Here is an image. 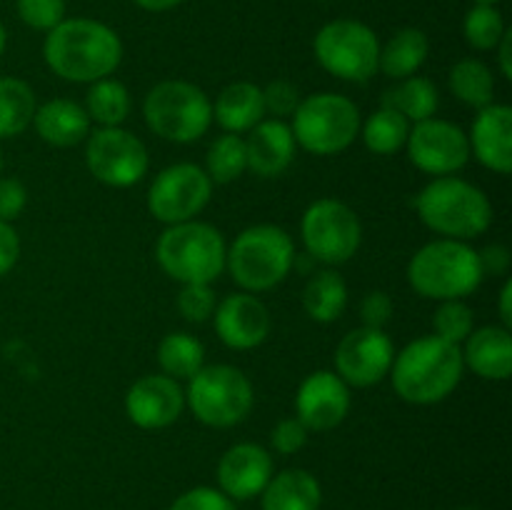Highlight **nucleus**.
<instances>
[{"mask_svg": "<svg viewBox=\"0 0 512 510\" xmlns=\"http://www.w3.org/2000/svg\"><path fill=\"white\" fill-rule=\"evenodd\" d=\"M43 58L68 83H95L115 73L123 60V43L100 20L65 18L45 35Z\"/></svg>", "mask_w": 512, "mask_h": 510, "instance_id": "obj_1", "label": "nucleus"}, {"mask_svg": "<svg viewBox=\"0 0 512 510\" xmlns=\"http://www.w3.org/2000/svg\"><path fill=\"white\" fill-rule=\"evenodd\" d=\"M465 373L460 345L438 335H423L395 353L390 373L393 388L405 403L435 405L448 398Z\"/></svg>", "mask_w": 512, "mask_h": 510, "instance_id": "obj_2", "label": "nucleus"}, {"mask_svg": "<svg viewBox=\"0 0 512 510\" xmlns=\"http://www.w3.org/2000/svg\"><path fill=\"white\" fill-rule=\"evenodd\" d=\"M415 210L433 233L465 243L488 233L493 223L488 195L478 185L455 175L430 180L415 198Z\"/></svg>", "mask_w": 512, "mask_h": 510, "instance_id": "obj_3", "label": "nucleus"}, {"mask_svg": "<svg viewBox=\"0 0 512 510\" xmlns=\"http://www.w3.org/2000/svg\"><path fill=\"white\" fill-rule=\"evenodd\" d=\"M413 290L430 300H463L473 295L485 280L478 250L465 240H430L408 263Z\"/></svg>", "mask_w": 512, "mask_h": 510, "instance_id": "obj_4", "label": "nucleus"}, {"mask_svg": "<svg viewBox=\"0 0 512 510\" xmlns=\"http://www.w3.org/2000/svg\"><path fill=\"white\" fill-rule=\"evenodd\" d=\"M228 245L223 233L203 220L168 225L155 243V260L180 285L213 283L225 270Z\"/></svg>", "mask_w": 512, "mask_h": 510, "instance_id": "obj_5", "label": "nucleus"}, {"mask_svg": "<svg viewBox=\"0 0 512 510\" xmlns=\"http://www.w3.org/2000/svg\"><path fill=\"white\" fill-rule=\"evenodd\" d=\"M293 238L280 225L245 228L228 248L225 268L245 293H265L283 283L295 265Z\"/></svg>", "mask_w": 512, "mask_h": 510, "instance_id": "obj_6", "label": "nucleus"}, {"mask_svg": "<svg viewBox=\"0 0 512 510\" xmlns=\"http://www.w3.org/2000/svg\"><path fill=\"white\" fill-rule=\"evenodd\" d=\"M253 383L235 365H203L185 390V405L208 428H233L253 410Z\"/></svg>", "mask_w": 512, "mask_h": 510, "instance_id": "obj_7", "label": "nucleus"}, {"mask_svg": "<svg viewBox=\"0 0 512 510\" xmlns=\"http://www.w3.org/2000/svg\"><path fill=\"white\" fill-rule=\"evenodd\" d=\"M145 125L170 143H193L213 123V103L188 80H163L153 85L143 103Z\"/></svg>", "mask_w": 512, "mask_h": 510, "instance_id": "obj_8", "label": "nucleus"}, {"mask_svg": "<svg viewBox=\"0 0 512 510\" xmlns=\"http://www.w3.org/2000/svg\"><path fill=\"white\" fill-rule=\"evenodd\" d=\"M360 110L340 93H313L293 113V138L313 155H338L360 135Z\"/></svg>", "mask_w": 512, "mask_h": 510, "instance_id": "obj_9", "label": "nucleus"}, {"mask_svg": "<svg viewBox=\"0 0 512 510\" xmlns=\"http://www.w3.org/2000/svg\"><path fill=\"white\" fill-rule=\"evenodd\" d=\"M313 50L330 75L348 83H365L378 73V35L360 20L340 18L325 23L315 35Z\"/></svg>", "mask_w": 512, "mask_h": 510, "instance_id": "obj_10", "label": "nucleus"}, {"mask_svg": "<svg viewBox=\"0 0 512 510\" xmlns=\"http://www.w3.org/2000/svg\"><path fill=\"white\" fill-rule=\"evenodd\" d=\"M308 258L325 265L348 263L360 248L363 225L350 205L335 198H320L305 208L300 220Z\"/></svg>", "mask_w": 512, "mask_h": 510, "instance_id": "obj_11", "label": "nucleus"}, {"mask_svg": "<svg viewBox=\"0 0 512 510\" xmlns=\"http://www.w3.org/2000/svg\"><path fill=\"white\" fill-rule=\"evenodd\" d=\"M90 175L110 188H130L148 175V148L125 128H98L85 138Z\"/></svg>", "mask_w": 512, "mask_h": 510, "instance_id": "obj_12", "label": "nucleus"}, {"mask_svg": "<svg viewBox=\"0 0 512 510\" xmlns=\"http://www.w3.org/2000/svg\"><path fill=\"white\" fill-rule=\"evenodd\" d=\"M213 198V180L200 165L175 163L160 170L148 190V210L165 225L195 220Z\"/></svg>", "mask_w": 512, "mask_h": 510, "instance_id": "obj_13", "label": "nucleus"}, {"mask_svg": "<svg viewBox=\"0 0 512 510\" xmlns=\"http://www.w3.org/2000/svg\"><path fill=\"white\" fill-rule=\"evenodd\" d=\"M408 158L423 173L443 178L463 170L470 160L468 133L450 120L428 118L410 125Z\"/></svg>", "mask_w": 512, "mask_h": 510, "instance_id": "obj_14", "label": "nucleus"}, {"mask_svg": "<svg viewBox=\"0 0 512 510\" xmlns=\"http://www.w3.org/2000/svg\"><path fill=\"white\" fill-rule=\"evenodd\" d=\"M395 348L385 330L355 328L340 340L335 350V373L348 388H370L378 385L393 365Z\"/></svg>", "mask_w": 512, "mask_h": 510, "instance_id": "obj_15", "label": "nucleus"}, {"mask_svg": "<svg viewBox=\"0 0 512 510\" xmlns=\"http://www.w3.org/2000/svg\"><path fill=\"white\" fill-rule=\"evenodd\" d=\"M350 388L333 370H315L300 383L295 395V418L313 433L333 430L348 418Z\"/></svg>", "mask_w": 512, "mask_h": 510, "instance_id": "obj_16", "label": "nucleus"}, {"mask_svg": "<svg viewBox=\"0 0 512 510\" xmlns=\"http://www.w3.org/2000/svg\"><path fill=\"white\" fill-rule=\"evenodd\" d=\"M215 333L230 350H253L265 343L273 320L270 310L255 293L225 295L213 313Z\"/></svg>", "mask_w": 512, "mask_h": 510, "instance_id": "obj_17", "label": "nucleus"}, {"mask_svg": "<svg viewBox=\"0 0 512 510\" xmlns=\"http://www.w3.org/2000/svg\"><path fill=\"white\" fill-rule=\"evenodd\" d=\"M185 390L168 375H143L125 393V415L143 430H163L183 415Z\"/></svg>", "mask_w": 512, "mask_h": 510, "instance_id": "obj_18", "label": "nucleus"}, {"mask_svg": "<svg viewBox=\"0 0 512 510\" xmlns=\"http://www.w3.org/2000/svg\"><path fill=\"white\" fill-rule=\"evenodd\" d=\"M273 455L258 443H238L218 463V490L230 500L258 498L273 478Z\"/></svg>", "mask_w": 512, "mask_h": 510, "instance_id": "obj_19", "label": "nucleus"}, {"mask_svg": "<svg viewBox=\"0 0 512 510\" xmlns=\"http://www.w3.org/2000/svg\"><path fill=\"white\" fill-rule=\"evenodd\" d=\"M470 155L480 165L500 175L512 170V108L503 103H490L478 110L468 135Z\"/></svg>", "mask_w": 512, "mask_h": 510, "instance_id": "obj_20", "label": "nucleus"}, {"mask_svg": "<svg viewBox=\"0 0 512 510\" xmlns=\"http://www.w3.org/2000/svg\"><path fill=\"white\" fill-rule=\"evenodd\" d=\"M298 143L293 130L285 120L263 118L245 138V153H248V170L260 178H278L293 165Z\"/></svg>", "mask_w": 512, "mask_h": 510, "instance_id": "obj_21", "label": "nucleus"}, {"mask_svg": "<svg viewBox=\"0 0 512 510\" xmlns=\"http://www.w3.org/2000/svg\"><path fill=\"white\" fill-rule=\"evenodd\" d=\"M463 365L483 380H508L512 373V335L503 325L473 330L460 345Z\"/></svg>", "mask_w": 512, "mask_h": 510, "instance_id": "obj_22", "label": "nucleus"}, {"mask_svg": "<svg viewBox=\"0 0 512 510\" xmlns=\"http://www.w3.org/2000/svg\"><path fill=\"white\" fill-rule=\"evenodd\" d=\"M35 133L55 148H73L90 135V118L75 100L53 98L38 105L33 115Z\"/></svg>", "mask_w": 512, "mask_h": 510, "instance_id": "obj_23", "label": "nucleus"}, {"mask_svg": "<svg viewBox=\"0 0 512 510\" xmlns=\"http://www.w3.org/2000/svg\"><path fill=\"white\" fill-rule=\"evenodd\" d=\"M213 118L225 133H248L265 118L263 88L250 80L225 85L213 103Z\"/></svg>", "mask_w": 512, "mask_h": 510, "instance_id": "obj_24", "label": "nucleus"}, {"mask_svg": "<svg viewBox=\"0 0 512 510\" xmlns=\"http://www.w3.org/2000/svg\"><path fill=\"white\" fill-rule=\"evenodd\" d=\"M323 490L318 478L303 468H290L273 475L260 493L263 510H320Z\"/></svg>", "mask_w": 512, "mask_h": 510, "instance_id": "obj_25", "label": "nucleus"}, {"mask_svg": "<svg viewBox=\"0 0 512 510\" xmlns=\"http://www.w3.org/2000/svg\"><path fill=\"white\" fill-rule=\"evenodd\" d=\"M430 40L423 30L403 28L393 35L385 45H380L378 70L393 80H405L418 73L428 60Z\"/></svg>", "mask_w": 512, "mask_h": 510, "instance_id": "obj_26", "label": "nucleus"}, {"mask_svg": "<svg viewBox=\"0 0 512 510\" xmlns=\"http://www.w3.org/2000/svg\"><path fill=\"white\" fill-rule=\"evenodd\" d=\"M305 315L315 323H335L348 308V285L335 270H320L305 283L303 290Z\"/></svg>", "mask_w": 512, "mask_h": 510, "instance_id": "obj_27", "label": "nucleus"}, {"mask_svg": "<svg viewBox=\"0 0 512 510\" xmlns=\"http://www.w3.org/2000/svg\"><path fill=\"white\" fill-rule=\"evenodd\" d=\"M383 108H393L403 115L408 123H423V120L435 118L440 105L438 88L433 80L420 78V75H410V78L400 80L395 88L385 90L380 98Z\"/></svg>", "mask_w": 512, "mask_h": 510, "instance_id": "obj_28", "label": "nucleus"}, {"mask_svg": "<svg viewBox=\"0 0 512 510\" xmlns=\"http://www.w3.org/2000/svg\"><path fill=\"white\" fill-rule=\"evenodd\" d=\"M35 90L20 78H0V140L15 138L33 125Z\"/></svg>", "mask_w": 512, "mask_h": 510, "instance_id": "obj_29", "label": "nucleus"}, {"mask_svg": "<svg viewBox=\"0 0 512 510\" xmlns=\"http://www.w3.org/2000/svg\"><path fill=\"white\" fill-rule=\"evenodd\" d=\"M83 108L90 123H98L100 128H118L130 115V93L115 78L95 80V83H90Z\"/></svg>", "mask_w": 512, "mask_h": 510, "instance_id": "obj_30", "label": "nucleus"}, {"mask_svg": "<svg viewBox=\"0 0 512 510\" xmlns=\"http://www.w3.org/2000/svg\"><path fill=\"white\" fill-rule=\"evenodd\" d=\"M450 90L460 103L470 105V108H485V105L495 103V78L493 70L478 58H463L450 68L448 78Z\"/></svg>", "mask_w": 512, "mask_h": 510, "instance_id": "obj_31", "label": "nucleus"}, {"mask_svg": "<svg viewBox=\"0 0 512 510\" xmlns=\"http://www.w3.org/2000/svg\"><path fill=\"white\" fill-rule=\"evenodd\" d=\"M158 363L163 375L173 380H190L205 365V348L195 335L168 333L158 345Z\"/></svg>", "mask_w": 512, "mask_h": 510, "instance_id": "obj_32", "label": "nucleus"}, {"mask_svg": "<svg viewBox=\"0 0 512 510\" xmlns=\"http://www.w3.org/2000/svg\"><path fill=\"white\" fill-rule=\"evenodd\" d=\"M410 123L393 108L380 105L365 123H360V138L375 155H393L408 143Z\"/></svg>", "mask_w": 512, "mask_h": 510, "instance_id": "obj_33", "label": "nucleus"}, {"mask_svg": "<svg viewBox=\"0 0 512 510\" xmlns=\"http://www.w3.org/2000/svg\"><path fill=\"white\" fill-rule=\"evenodd\" d=\"M205 173L213 183L228 185L238 180L248 170V153H245V138L235 133H225L210 143L205 155Z\"/></svg>", "mask_w": 512, "mask_h": 510, "instance_id": "obj_34", "label": "nucleus"}, {"mask_svg": "<svg viewBox=\"0 0 512 510\" xmlns=\"http://www.w3.org/2000/svg\"><path fill=\"white\" fill-rule=\"evenodd\" d=\"M505 30L508 28H505L503 13L495 5H473L465 15L463 35L475 50H495Z\"/></svg>", "mask_w": 512, "mask_h": 510, "instance_id": "obj_35", "label": "nucleus"}, {"mask_svg": "<svg viewBox=\"0 0 512 510\" xmlns=\"http://www.w3.org/2000/svg\"><path fill=\"white\" fill-rule=\"evenodd\" d=\"M475 313L465 300H443L440 308L433 315V328L435 335L448 343L463 345L465 338L473 333Z\"/></svg>", "mask_w": 512, "mask_h": 510, "instance_id": "obj_36", "label": "nucleus"}, {"mask_svg": "<svg viewBox=\"0 0 512 510\" xmlns=\"http://www.w3.org/2000/svg\"><path fill=\"white\" fill-rule=\"evenodd\" d=\"M215 305V290L210 288V283H190L183 285L178 293V310L188 323H205V320L213 318Z\"/></svg>", "mask_w": 512, "mask_h": 510, "instance_id": "obj_37", "label": "nucleus"}, {"mask_svg": "<svg viewBox=\"0 0 512 510\" xmlns=\"http://www.w3.org/2000/svg\"><path fill=\"white\" fill-rule=\"evenodd\" d=\"M20 20L33 30H53L65 20V0H18Z\"/></svg>", "mask_w": 512, "mask_h": 510, "instance_id": "obj_38", "label": "nucleus"}, {"mask_svg": "<svg viewBox=\"0 0 512 510\" xmlns=\"http://www.w3.org/2000/svg\"><path fill=\"white\" fill-rule=\"evenodd\" d=\"M263 103H265V115H273L275 120L293 118V113L300 105L298 88H295L290 80H273L263 88Z\"/></svg>", "mask_w": 512, "mask_h": 510, "instance_id": "obj_39", "label": "nucleus"}, {"mask_svg": "<svg viewBox=\"0 0 512 510\" xmlns=\"http://www.w3.org/2000/svg\"><path fill=\"white\" fill-rule=\"evenodd\" d=\"M168 510H235V500H230L223 490L198 485L178 495Z\"/></svg>", "mask_w": 512, "mask_h": 510, "instance_id": "obj_40", "label": "nucleus"}, {"mask_svg": "<svg viewBox=\"0 0 512 510\" xmlns=\"http://www.w3.org/2000/svg\"><path fill=\"white\" fill-rule=\"evenodd\" d=\"M310 430L300 423L298 418H283L273 430H270V445L280 455H295L308 443Z\"/></svg>", "mask_w": 512, "mask_h": 510, "instance_id": "obj_41", "label": "nucleus"}, {"mask_svg": "<svg viewBox=\"0 0 512 510\" xmlns=\"http://www.w3.org/2000/svg\"><path fill=\"white\" fill-rule=\"evenodd\" d=\"M390 318H393V300H390L388 293L373 290V293L360 300V320H363L365 328L383 330Z\"/></svg>", "mask_w": 512, "mask_h": 510, "instance_id": "obj_42", "label": "nucleus"}, {"mask_svg": "<svg viewBox=\"0 0 512 510\" xmlns=\"http://www.w3.org/2000/svg\"><path fill=\"white\" fill-rule=\"evenodd\" d=\"M28 205V190L18 178H0V220L13 223Z\"/></svg>", "mask_w": 512, "mask_h": 510, "instance_id": "obj_43", "label": "nucleus"}, {"mask_svg": "<svg viewBox=\"0 0 512 510\" xmlns=\"http://www.w3.org/2000/svg\"><path fill=\"white\" fill-rule=\"evenodd\" d=\"M20 258V238L15 228L5 220H0V278L15 268Z\"/></svg>", "mask_w": 512, "mask_h": 510, "instance_id": "obj_44", "label": "nucleus"}, {"mask_svg": "<svg viewBox=\"0 0 512 510\" xmlns=\"http://www.w3.org/2000/svg\"><path fill=\"white\" fill-rule=\"evenodd\" d=\"M480 268H483V275H508L510 270V250L505 245L493 243L488 248H483L478 253Z\"/></svg>", "mask_w": 512, "mask_h": 510, "instance_id": "obj_45", "label": "nucleus"}, {"mask_svg": "<svg viewBox=\"0 0 512 510\" xmlns=\"http://www.w3.org/2000/svg\"><path fill=\"white\" fill-rule=\"evenodd\" d=\"M498 60H500V73L503 78H512V30H505V35L498 43Z\"/></svg>", "mask_w": 512, "mask_h": 510, "instance_id": "obj_46", "label": "nucleus"}, {"mask_svg": "<svg viewBox=\"0 0 512 510\" xmlns=\"http://www.w3.org/2000/svg\"><path fill=\"white\" fill-rule=\"evenodd\" d=\"M498 313H500V320H503V328L510 330L512 325V280L510 278H505L503 288H500Z\"/></svg>", "mask_w": 512, "mask_h": 510, "instance_id": "obj_47", "label": "nucleus"}, {"mask_svg": "<svg viewBox=\"0 0 512 510\" xmlns=\"http://www.w3.org/2000/svg\"><path fill=\"white\" fill-rule=\"evenodd\" d=\"M135 5H140L143 10H150V13H165V10L178 8L183 0H133Z\"/></svg>", "mask_w": 512, "mask_h": 510, "instance_id": "obj_48", "label": "nucleus"}, {"mask_svg": "<svg viewBox=\"0 0 512 510\" xmlns=\"http://www.w3.org/2000/svg\"><path fill=\"white\" fill-rule=\"evenodd\" d=\"M5 45H8V30H5V25L0 23V55L5 53Z\"/></svg>", "mask_w": 512, "mask_h": 510, "instance_id": "obj_49", "label": "nucleus"}, {"mask_svg": "<svg viewBox=\"0 0 512 510\" xmlns=\"http://www.w3.org/2000/svg\"><path fill=\"white\" fill-rule=\"evenodd\" d=\"M473 3L475 5H495V3H498V0H473Z\"/></svg>", "mask_w": 512, "mask_h": 510, "instance_id": "obj_50", "label": "nucleus"}, {"mask_svg": "<svg viewBox=\"0 0 512 510\" xmlns=\"http://www.w3.org/2000/svg\"><path fill=\"white\" fill-rule=\"evenodd\" d=\"M458 510H478V508H473V505H463V508H458Z\"/></svg>", "mask_w": 512, "mask_h": 510, "instance_id": "obj_51", "label": "nucleus"}, {"mask_svg": "<svg viewBox=\"0 0 512 510\" xmlns=\"http://www.w3.org/2000/svg\"><path fill=\"white\" fill-rule=\"evenodd\" d=\"M0 173H3V158H0Z\"/></svg>", "mask_w": 512, "mask_h": 510, "instance_id": "obj_52", "label": "nucleus"}]
</instances>
